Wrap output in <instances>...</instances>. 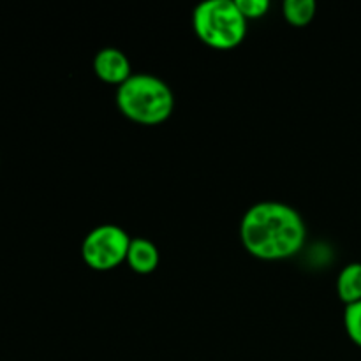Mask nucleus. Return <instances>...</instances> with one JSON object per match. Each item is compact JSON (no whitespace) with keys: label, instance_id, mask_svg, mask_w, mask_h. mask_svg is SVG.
Masks as SVG:
<instances>
[{"label":"nucleus","instance_id":"f257e3e1","mask_svg":"<svg viewBox=\"0 0 361 361\" xmlns=\"http://www.w3.org/2000/svg\"><path fill=\"white\" fill-rule=\"evenodd\" d=\"M240 240L243 249L256 259H291L305 245L307 224L300 212L289 204L261 201L243 215Z\"/></svg>","mask_w":361,"mask_h":361},{"label":"nucleus","instance_id":"f03ea898","mask_svg":"<svg viewBox=\"0 0 361 361\" xmlns=\"http://www.w3.org/2000/svg\"><path fill=\"white\" fill-rule=\"evenodd\" d=\"M116 108L140 126H159L171 116L175 95L169 85L154 74H133L116 88Z\"/></svg>","mask_w":361,"mask_h":361},{"label":"nucleus","instance_id":"7ed1b4c3","mask_svg":"<svg viewBox=\"0 0 361 361\" xmlns=\"http://www.w3.org/2000/svg\"><path fill=\"white\" fill-rule=\"evenodd\" d=\"M247 23L235 0H207L192 13L194 34L217 51L238 48L247 35Z\"/></svg>","mask_w":361,"mask_h":361},{"label":"nucleus","instance_id":"20e7f679","mask_svg":"<svg viewBox=\"0 0 361 361\" xmlns=\"http://www.w3.org/2000/svg\"><path fill=\"white\" fill-rule=\"evenodd\" d=\"M130 240L129 233L120 226H97L85 236L81 257L94 271H111L127 261Z\"/></svg>","mask_w":361,"mask_h":361},{"label":"nucleus","instance_id":"39448f33","mask_svg":"<svg viewBox=\"0 0 361 361\" xmlns=\"http://www.w3.org/2000/svg\"><path fill=\"white\" fill-rule=\"evenodd\" d=\"M92 67H94L95 76L102 83L115 85L116 88L133 76L129 56L116 48H102L101 51L95 53Z\"/></svg>","mask_w":361,"mask_h":361},{"label":"nucleus","instance_id":"423d86ee","mask_svg":"<svg viewBox=\"0 0 361 361\" xmlns=\"http://www.w3.org/2000/svg\"><path fill=\"white\" fill-rule=\"evenodd\" d=\"M159 261V249L154 245V242L147 238H133L130 240L129 252H127V261L130 270L137 275H150L157 270Z\"/></svg>","mask_w":361,"mask_h":361},{"label":"nucleus","instance_id":"0eeeda50","mask_svg":"<svg viewBox=\"0 0 361 361\" xmlns=\"http://www.w3.org/2000/svg\"><path fill=\"white\" fill-rule=\"evenodd\" d=\"M337 295L345 305L361 302V263H349L337 277Z\"/></svg>","mask_w":361,"mask_h":361},{"label":"nucleus","instance_id":"6e6552de","mask_svg":"<svg viewBox=\"0 0 361 361\" xmlns=\"http://www.w3.org/2000/svg\"><path fill=\"white\" fill-rule=\"evenodd\" d=\"M317 4L314 0H286L282 4V14L291 27L303 28L316 18Z\"/></svg>","mask_w":361,"mask_h":361},{"label":"nucleus","instance_id":"1a4fd4ad","mask_svg":"<svg viewBox=\"0 0 361 361\" xmlns=\"http://www.w3.org/2000/svg\"><path fill=\"white\" fill-rule=\"evenodd\" d=\"M344 330L348 334L349 341L361 348V302L345 305Z\"/></svg>","mask_w":361,"mask_h":361},{"label":"nucleus","instance_id":"9d476101","mask_svg":"<svg viewBox=\"0 0 361 361\" xmlns=\"http://www.w3.org/2000/svg\"><path fill=\"white\" fill-rule=\"evenodd\" d=\"M235 2L247 21L261 20V18L267 16L271 7L268 0H235Z\"/></svg>","mask_w":361,"mask_h":361}]
</instances>
